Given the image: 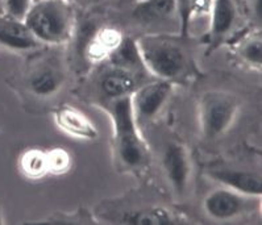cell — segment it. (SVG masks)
Wrapping results in <instances>:
<instances>
[{"instance_id":"1","label":"cell","mask_w":262,"mask_h":225,"mask_svg":"<svg viewBox=\"0 0 262 225\" xmlns=\"http://www.w3.org/2000/svg\"><path fill=\"white\" fill-rule=\"evenodd\" d=\"M188 37L179 33H144L136 40L144 66L156 79L187 86L201 77Z\"/></svg>"},{"instance_id":"2","label":"cell","mask_w":262,"mask_h":225,"mask_svg":"<svg viewBox=\"0 0 262 225\" xmlns=\"http://www.w3.org/2000/svg\"><path fill=\"white\" fill-rule=\"evenodd\" d=\"M114 125L112 160L119 173L141 174L151 162V151L133 116L130 96L117 99L104 107Z\"/></svg>"},{"instance_id":"3","label":"cell","mask_w":262,"mask_h":225,"mask_svg":"<svg viewBox=\"0 0 262 225\" xmlns=\"http://www.w3.org/2000/svg\"><path fill=\"white\" fill-rule=\"evenodd\" d=\"M95 217L99 221L135 225H173L183 224L187 220L165 201L157 197L153 200L150 194L140 191L120 199L104 200L96 208Z\"/></svg>"},{"instance_id":"4","label":"cell","mask_w":262,"mask_h":225,"mask_svg":"<svg viewBox=\"0 0 262 225\" xmlns=\"http://www.w3.org/2000/svg\"><path fill=\"white\" fill-rule=\"evenodd\" d=\"M24 22L42 45L61 47L71 41L77 29L73 0L34 2Z\"/></svg>"},{"instance_id":"5","label":"cell","mask_w":262,"mask_h":225,"mask_svg":"<svg viewBox=\"0 0 262 225\" xmlns=\"http://www.w3.org/2000/svg\"><path fill=\"white\" fill-rule=\"evenodd\" d=\"M155 79L150 74H141L111 61L96 65L91 75V95L95 103L104 108L117 99L130 96L141 84Z\"/></svg>"},{"instance_id":"6","label":"cell","mask_w":262,"mask_h":225,"mask_svg":"<svg viewBox=\"0 0 262 225\" xmlns=\"http://www.w3.org/2000/svg\"><path fill=\"white\" fill-rule=\"evenodd\" d=\"M68 74L63 59L54 50H41L29 59L23 77V86L32 98L48 100L65 87Z\"/></svg>"},{"instance_id":"7","label":"cell","mask_w":262,"mask_h":225,"mask_svg":"<svg viewBox=\"0 0 262 225\" xmlns=\"http://www.w3.org/2000/svg\"><path fill=\"white\" fill-rule=\"evenodd\" d=\"M240 102L225 91H207L198 102V120L202 137L206 141H217L236 123Z\"/></svg>"},{"instance_id":"8","label":"cell","mask_w":262,"mask_h":225,"mask_svg":"<svg viewBox=\"0 0 262 225\" xmlns=\"http://www.w3.org/2000/svg\"><path fill=\"white\" fill-rule=\"evenodd\" d=\"M245 6L243 0H213L210 12L208 31L203 38L206 54L228 45L234 37L247 29L244 27Z\"/></svg>"},{"instance_id":"9","label":"cell","mask_w":262,"mask_h":225,"mask_svg":"<svg viewBox=\"0 0 262 225\" xmlns=\"http://www.w3.org/2000/svg\"><path fill=\"white\" fill-rule=\"evenodd\" d=\"M261 207V197L241 194L228 187L220 186L207 194L203 200V211L215 221H233L257 212Z\"/></svg>"},{"instance_id":"10","label":"cell","mask_w":262,"mask_h":225,"mask_svg":"<svg viewBox=\"0 0 262 225\" xmlns=\"http://www.w3.org/2000/svg\"><path fill=\"white\" fill-rule=\"evenodd\" d=\"M161 166L174 196L185 199L192 183V160L187 146L179 140L167 141L161 154Z\"/></svg>"},{"instance_id":"11","label":"cell","mask_w":262,"mask_h":225,"mask_svg":"<svg viewBox=\"0 0 262 225\" xmlns=\"http://www.w3.org/2000/svg\"><path fill=\"white\" fill-rule=\"evenodd\" d=\"M174 91V84L162 79H151L141 84L130 95L133 116L141 129L142 125L155 121L164 111Z\"/></svg>"},{"instance_id":"12","label":"cell","mask_w":262,"mask_h":225,"mask_svg":"<svg viewBox=\"0 0 262 225\" xmlns=\"http://www.w3.org/2000/svg\"><path fill=\"white\" fill-rule=\"evenodd\" d=\"M79 40L78 53L87 65L96 66L110 58L124 40L123 32L115 25L103 24L100 27L86 25Z\"/></svg>"},{"instance_id":"13","label":"cell","mask_w":262,"mask_h":225,"mask_svg":"<svg viewBox=\"0 0 262 225\" xmlns=\"http://www.w3.org/2000/svg\"><path fill=\"white\" fill-rule=\"evenodd\" d=\"M206 175L220 186L249 196L261 197L262 181L261 171L258 170H250L234 164H222L207 167Z\"/></svg>"},{"instance_id":"14","label":"cell","mask_w":262,"mask_h":225,"mask_svg":"<svg viewBox=\"0 0 262 225\" xmlns=\"http://www.w3.org/2000/svg\"><path fill=\"white\" fill-rule=\"evenodd\" d=\"M136 6L133 8V19L136 20L142 27L150 28L153 33L155 28L164 29L165 24H176L178 31L181 29V20H179L178 2L177 0H142L135 2Z\"/></svg>"},{"instance_id":"15","label":"cell","mask_w":262,"mask_h":225,"mask_svg":"<svg viewBox=\"0 0 262 225\" xmlns=\"http://www.w3.org/2000/svg\"><path fill=\"white\" fill-rule=\"evenodd\" d=\"M0 48L11 52H33L42 48L23 20L0 13Z\"/></svg>"},{"instance_id":"16","label":"cell","mask_w":262,"mask_h":225,"mask_svg":"<svg viewBox=\"0 0 262 225\" xmlns=\"http://www.w3.org/2000/svg\"><path fill=\"white\" fill-rule=\"evenodd\" d=\"M54 123L59 130L78 140H95L98 129L87 115L70 104H61L53 111Z\"/></svg>"},{"instance_id":"17","label":"cell","mask_w":262,"mask_h":225,"mask_svg":"<svg viewBox=\"0 0 262 225\" xmlns=\"http://www.w3.org/2000/svg\"><path fill=\"white\" fill-rule=\"evenodd\" d=\"M233 54L243 62L244 65L249 66L254 70H261L262 65V40L261 29L258 27H252L244 29L237 37L229 42Z\"/></svg>"},{"instance_id":"18","label":"cell","mask_w":262,"mask_h":225,"mask_svg":"<svg viewBox=\"0 0 262 225\" xmlns=\"http://www.w3.org/2000/svg\"><path fill=\"white\" fill-rule=\"evenodd\" d=\"M19 170L25 178L31 181H38L49 175L47 150L31 148L23 151L19 157Z\"/></svg>"},{"instance_id":"19","label":"cell","mask_w":262,"mask_h":225,"mask_svg":"<svg viewBox=\"0 0 262 225\" xmlns=\"http://www.w3.org/2000/svg\"><path fill=\"white\" fill-rule=\"evenodd\" d=\"M177 2H178L179 20H181L179 34L188 37L192 21L204 16H210L213 0H177Z\"/></svg>"},{"instance_id":"20","label":"cell","mask_w":262,"mask_h":225,"mask_svg":"<svg viewBox=\"0 0 262 225\" xmlns=\"http://www.w3.org/2000/svg\"><path fill=\"white\" fill-rule=\"evenodd\" d=\"M99 220L95 215L80 207L74 212H54L42 220H38L34 224H98Z\"/></svg>"},{"instance_id":"21","label":"cell","mask_w":262,"mask_h":225,"mask_svg":"<svg viewBox=\"0 0 262 225\" xmlns=\"http://www.w3.org/2000/svg\"><path fill=\"white\" fill-rule=\"evenodd\" d=\"M48 171L50 175H63L73 167V157L70 151L63 148H53L47 150Z\"/></svg>"},{"instance_id":"22","label":"cell","mask_w":262,"mask_h":225,"mask_svg":"<svg viewBox=\"0 0 262 225\" xmlns=\"http://www.w3.org/2000/svg\"><path fill=\"white\" fill-rule=\"evenodd\" d=\"M0 2L3 7V13L23 21L34 3L33 0H0Z\"/></svg>"},{"instance_id":"23","label":"cell","mask_w":262,"mask_h":225,"mask_svg":"<svg viewBox=\"0 0 262 225\" xmlns=\"http://www.w3.org/2000/svg\"><path fill=\"white\" fill-rule=\"evenodd\" d=\"M253 3V16L256 20V24L261 22V0H252Z\"/></svg>"},{"instance_id":"24","label":"cell","mask_w":262,"mask_h":225,"mask_svg":"<svg viewBox=\"0 0 262 225\" xmlns=\"http://www.w3.org/2000/svg\"><path fill=\"white\" fill-rule=\"evenodd\" d=\"M0 224H3V217H2V207H0Z\"/></svg>"},{"instance_id":"25","label":"cell","mask_w":262,"mask_h":225,"mask_svg":"<svg viewBox=\"0 0 262 225\" xmlns=\"http://www.w3.org/2000/svg\"><path fill=\"white\" fill-rule=\"evenodd\" d=\"M0 13H3V7H2V2H0Z\"/></svg>"},{"instance_id":"26","label":"cell","mask_w":262,"mask_h":225,"mask_svg":"<svg viewBox=\"0 0 262 225\" xmlns=\"http://www.w3.org/2000/svg\"><path fill=\"white\" fill-rule=\"evenodd\" d=\"M73 2H77V3H80V2H83V0H73Z\"/></svg>"},{"instance_id":"27","label":"cell","mask_w":262,"mask_h":225,"mask_svg":"<svg viewBox=\"0 0 262 225\" xmlns=\"http://www.w3.org/2000/svg\"><path fill=\"white\" fill-rule=\"evenodd\" d=\"M135 2H142V0H135Z\"/></svg>"},{"instance_id":"28","label":"cell","mask_w":262,"mask_h":225,"mask_svg":"<svg viewBox=\"0 0 262 225\" xmlns=\"http://www.w3.org/2000/svg\"><path fill=\"white\" fill-rule=\"evenodd\" d=\"M33 2H38V0H33Z\"/></svg>"}]
</instances>
